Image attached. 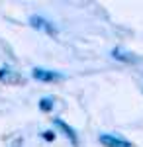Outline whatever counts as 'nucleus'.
I'll list each match as a JSON object with an SVG mask.
<instances>
[{
	"label": "nucleus",
	"mask_w": 143,
	"mask_h": 147,
	"mask_svg": "<svg viewBox=\"0 0 143 147\" xmlns=\"http://www.w3.org/2000/svg\"><path fill=\"white\" fill-rule=\"evenodd\" d=\"M30 24H32L33 28H37V30H41V32H47V34H51V35H55L57 34V30L51 26V24L47 22V20H43V18H39V16H33L32 20H30Z\"/></svg>",
	"instance_id": "f03ea898"
},
{
	"label": "nucleus",
	"mask_w": 143,
	"mask_h": 147,
	"mask_svg": "<svg viewBox=\"0 0 143 147\" xmlns=\"http://www.w3.org/2000/svg\"><path fill=\"white\" fill-rule=\"evenodd\" d=\"M33 77L37 80H43V82H49V80H59L61 75L59 73H53V71H45V69H33Z\"/></svg>",
	"instance_id": "7ed1b4c3"
},
{
	"label": "nucleus",
	"mask_w": 143,
	"mask_h": 147,
	"mask_svg": "<svg viewBox=\"0 0 143 147\" xmlns=\"http://www.w3.org/2000/svg\"><path fill=\"white\" fill-rule=\"evenodd\" d=\"M100 143L104 147H132L130 141H125V139H121L118 136H112V134H102L100 136Z\"/></svg>",
	"instance_id": "f257e3e1"
},
{
	"label": "nucleus",
	"mask_w": 143,
	"mask_h": 147,
	"mask_svg": "<svg viewBox=\"0 0 143 147\" xmlns=\"http://www.w3.org/2000/svg\"><path fill=\"white\" fill-rule=\"evenodd\" d=\"M53 122H55V125H59V127H61V129H63V131H65V136L69 137V141H71V143H73V145H78L77 134H75V129H73V127H71V125H67L65 122H63V120H59V118H55V120H53Z\"/></svg>",
	"instance_id": "20e7f679"
},
{
	"label": "nucleus",
	"mask_w": 143,
	"mask_h": 147,
	"mask_svg": "<svg viewBox=\"0 0 143 147\" xmlns=\"http://www.w3.org/2000/svg\"><path fill=\"white\" fill-rule=\"evenodd\" d=\"M39 108H41V110H47V112H49V110H53V96H45V98H41V100H39Z\"/></svg>",
	"instance_id": "39448f33"
}]
</instances>
